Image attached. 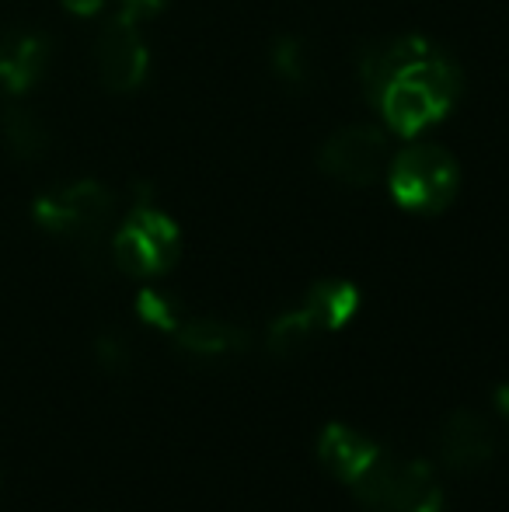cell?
Here are the masks:
<instances>
[{"instance_id":"6da1fadb","label":"cell","mask_w":509,"mask_h":512,"mask_svg":"<svg viewBox=\"0 0 509 512\" xmlns=\"http://www.w3.org/2000/svg\"><path fill=\"white\" fill-rule=\"evenodd\" d=\"M360 84L384 129L401 140H419L461 98L457 63L419 32L370 42L360 56Z\"/></svg>"},{"instance_id":"7a4b0ae2","label":"cell","mask_w":509,"mask_h":512,"mask_svg":"<svg viewBox=\"0 0 509 512\" xmlns=\"http://www.w3.org/2000/svg\"><path fill=\"white\" fill-rule=\"evenodd\" d=\"M387 192L405 213L436 216L443 213L461 192V164L440 143L405 140L401 154L391 157L384 171Z\"/></svg>"},{"instance_id":"3957f363","label":"cell","mask_w":509,"mask_h":512,"mask_svg":"<svg viewBox=\"0 0 509 512\" xmlns=\"http://www.w3.org/2000/svg\"><path fill=\"white\" fill-rule=\"evenodd\" d=\"M112 216H116V196L95 178H81V182L42 192L32 203V220L46 234L77 244L84 262L102 255V241L109 234Z\"/></svg>"},{"instance_id":"277c9868","label":"cell","mask_w":509,"mask_h":512,"mask_svg":"<svg viewBox=\"0 0 509 512\" xmlns=\"http://www.w3.org/2000/svg\"><path fill=\"white\" fill-rule=\"evenodd\" d=\"M363 512H440L443 488L426 460H398L387 450L353 481Z\"/></svg>"},{"instance_id":"5b68a950","label":"cell","mask_w":509,"mask_h":512,"mask_svg":"<svg viewBox=\"0 0 509 512\" xmlns=\"http://www.w3.org/2000/svg\"><path fill=\"white\" fill-rule=\"evenodd\" d=\"M178 251H182L178 223L150 199H136L123 227L112 237V255H116L119 269L136 279L164 276L178 262Z\"/></svg>"},{"instance_id":"8992f818","label":"cell","mask_w":509,"mask_h":512,"mask_svg":"<svg viewBox=\"0 0 509 512\" xmlns=\"http://www.w3.org/2000/svg\"><path fill=\"white\" fill-rule=\"evenodd\" d=\"M387 164H391L387 129L367 126V122L339 129L318 150V168L332 182L346 185V189H367V185H374L387 171Z\"/></svg>"},{"instance_id":"52a82bcc","label":"cell","mask_w":509,"mask_h":512,"mask_svg":"<svg viewBox=\"0 0 509 512\" xmlns=\"http://www.w3.org/2000/svg\"><path fill=\"white\" fill-rule=\"evenodd\" d=\"M95 70L102 88L112 95L140 91L150 77V46L143 39V25L116 14L95 39Z\"/></svg>"},{"instance_id":"ba28073f","label":"cell","mask_w":509,"mask_h":512,"mask_svg":"<svg viewBox=\"0 0 509 512\" xmlns=\"http://www.w3.org/2000/svg\"><path fill=\"white\" fill-rule=\"evenodd\" d=\"M436 457L454 474H478L496 457V429L475 408H454L436 429Z\"/></svg>"},{"instance_id":"9c48e42d","label":"cell","mask_w":509,"mask_h":512,"mask_svg":"<svg viewBox=\"0 0 509 512\" xmlns=\"http://www.w3.org/2000/svg\"><path fill=\"white\" fill-rule=\"evenodd\" d=\"M49 39L32 28H7L0 32V91L11 98L32 91L49 67Z\"/></svg>"},{"instance_id":"30bf717a","label":"cell","mask_w":509,"mask_h":512,"mask_svg":"<svg viewBox=\"0 0 509 512\" xmlns=\"http://www.w3.org/2000/svg\"><path fill=\"white\" fill-rule=\"evenodd\" d=\"M178 352L189 359H199V363H224V359H238L248 352L252 345V335H248L241 324L231 321H217V317H185L175 331Z\"/></svg>"},{"instance_id":"8fae6325","label":"cell","mask_w":509,"mask_h":512,"mask_svg":"<svg viewBox=\"0 0 509 512\" xmlns=\"http://www.w3.org/2000/svg\"><path fill=\"white\" fill-rule=\"evenodd\" d=\"M381 450L384 446H377L374 439L360 436V432L349 429V425H342V422L325 425L318 436L321 464H325L339 481H346V485H353V481L381 457Z\"/></svg>"},{"instance_id":"7c38bea8","label":"cell","mask_w":509,"mask_h":512,"mask_svg":"<svg viewBox=\"0 0 509 512\" xmlns=\"http://www.w3.org/2000/svg\"><path fill=\"white\" fill-rule=\"evenodd\" d=\"M0 136H4L7 154L21 164H32V161H39V157L49 154L46 122L21 105H7L4 112H0Z\"/></svg>"},{"instance_id":"4fadbf2b","label":"cell","mask_w":509,"mask_h":512,"mask_svg":"<svg viewBox=\"0 0 509 512\" xmlns=\"http://www.w3.org/2000/svg\"><path fill=\"white\" fill-rule=\"evenodd\" d=\"M321 335H328V331L321 328L318 314L300 300V307L286 310V314H279L276 321L269 324V331H265V345H269L272 356L290 359V356H297V352L311 349Z\"/></svg>"},{"instance_id":"5bb4252c","label":"cell","mask_w":509,"mask_h":512,"mask_svg":"<svg viewBox=\"0 0 509 512\" xmlns=\"http://www.w3.org/2000/svg\"><path fill=\"white\" fill-rule=\"evenodd\" d=\"M304 304L318 314L321 328L325 331H339L346 328L349 321L356 317L360 310V290L346 279H321L307 290Z\"/></svg>"},{"instance_id":"9a60e30c","label":"cell","mask_w":509,"mask_h":512,"mask_svg":"<svg viewBox=\"0 0 509 512\" xmlns=\"http://www.w3.org/2000/svg\"><path fill=\"white\" fill-rule=\"evenodd\" d=\"M269 70L283 88H307L311 81V63H307V53H304V39L300 35H276L269 42Z\"/></svg>"},{"instance_id":"2e32d148","label":"cell","mask_w":509,"mask_h":512,"mask_svg":"<svg viewBox=\"0 0 509 512\" xmlns=\"http://www.w3.org/2000/svg\"><path fill=\"white\" fill-rule=\"evenodd\" d=\"M136 314H140L147 324H154V328L168 331V335L185 321L178 300H171L168 293H161V290H143L140 297H136Z\"/></svg>"},{"instance_id":"e0dca14e","label":"cell","mask_w":509,"mask_h":512,"mask_svg":"<svg viewBox=\"0 0 509 512\" xmlns=\"http://www.w3.org/2000/svg\"><path fill=\"white\" fill-rule=\"evenodd\" d=\"M95 359L98 366H102L105 373H126L129 370V359H133V352H129V342L119 331H102V335L95 338Z\"/></svg>"},{"instance_id":"ac0fdd59","label":"cell","mask_w":509,"mask_h":512,"mask_svg":"<svg viewBox=\"0 0 509 512\" xmlns=\"http://www.w3.org/2000/svg\"><path fill=\"white\" fill-rule=\"evenodd\" d=\"M164 7H168V0H119V14L129 21H136V25L157 18Z\"/></svg>"},{"instance_id":"d6986e66","label":"cell","mask_w":509,"mask_h":512,"mask_svg":"<svg viewBox=\"0 0 509 512\" xmlns=\"http://www.w3.org/2000/svg\"><path fill=\"white\" fill-rule=\"evenodd\" d=\"M60 4H63V11L74 14V18H95L105 7V0H60Z\"/></svg>"},{"instance_id":"ffe728a7","label":"cell","mask_w":509,"mask_h":512,"mask_svg":"<svg viewBox=\"0 0 509 512\" xmlns=\"http://www.w3.org/2000/svg\"><path fill=\"white\" fill-rule=\"evenodd\" d=\"M496 408H499V415H503L506 422H509V384L496 391Z\"/></svg>"}]
</instances>
